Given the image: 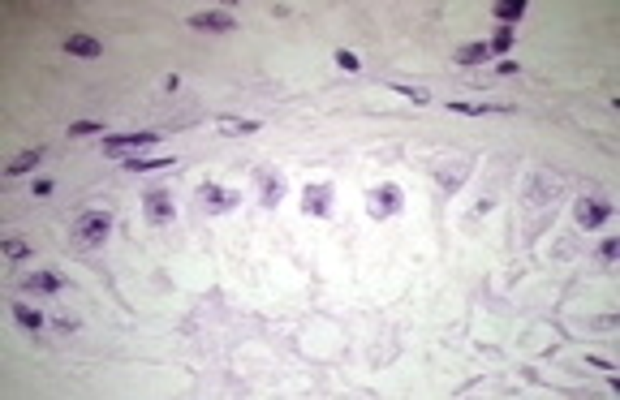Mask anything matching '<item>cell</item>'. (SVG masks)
<instances>
[{
    "mask_svg": "<svg viewBox=\"0 0 620 400\" xmlns=\"http://www.w3.org/2000/svg\"><path fill=\"white\" fill-rule=\"evenodd\" d=\"M108 228H112V215H108V211H86V215H78V224H74V237H78L82 246H99V241L108 237Z\"/></svg>",
    "mask_w": 620,
    "mask_h": 400,
    "instance_id": "6da1fadb",
    "label": "cell"
},
{
    "mask_svg": "<svg viewBox=\"0 0 620 400\" xmlns=\"http://www.w3.org/2000/svg\"><path fill=\"white\" fill-rule=\"evenodd\" d=\"M397 211H401V190H397V185L371 190V215H375V219H388V215H397Z\"/></svg>",
    "mask_w": 620,
    "mask_h": 400,
    "instance_id": "7a4b0ae2",
    "label": "cell"
},
{
    "mask_svg": "<svg viewBox=\"0 0 620 400\" xmlns=\"http://www.w3.org/2000/svg\"><path fill=\"white\" fill-rule=\"evenodd\" d=\"M198 198H203V211H233V202H242L233 190H215V185H203Z\"/></svg>",
    "mask_w": 620,
    "mask_h": 400,
    "instance_id": "3957f363",
    "label": "cell"
},
{
    "mask_svg": "<svg viewBox=\"0 0 620 400\" xmlns=\"http://www.w3.org/2000/svg\"><path fill=\"white\" fill-rule=\"evenodd\" d=\"M332 185H306V194H302V207H306V215H327L332 211Z\"/></svg>",
    "mask_w": 620,
    "mask_h": 400,
    "instance_id": "277c9868",
    "label": "cell"
},
{
    "mask_svg": "<svg viewBox=\"0 0 620 400\" xmlns=\"http://www.w3.org/2000/svg\"><path fill=\"white\" fill-rule=\"evenodd\" d=\"M607 215H611V207H607V202H599V198L577 202V224H582V228H599Z\"/></svg>",
    "mask_w": 620,
    "mask_h": 400,
    "instance_id": "5b68a950",
    "label": "cell"
},
{
    "mask_svg": "<svg viewBox=\"0 0 620 400\" xmlns=\"http://www.w3.org/2000/svg\"><path fill=\"white\" fill-rule=\"evenodd\" d=\"M142 211H147V219L164 224V219H173V198H168L164 190H151V194H147V202H142Z\"/></svg>",
    "mask_w": 620,
    "mask_h": 400,
    "instance_id": "8992f818",
    "label": "cell"
},
{
    "mask_svg": "<svg viewBox=\"0 0 620 400\" xmlns=\"http://www.w3.org/2000/svg\"><path fill=\"white\" fill-rule=\"evenodd\" d=\"M194 30H233V13H220V9H207V13H194L190 18Z\"/></svg>",
    "mask_w": 620,
    "mask_h": 400,
    "instance_id": "52a82bcc",
    "label": "cell"
},
{
    "mask_svg": "<svg viewBox=\"0 0 620 400\" xmlns=\"http://www.w3.org/2000/svg\"><path fill=\"white\" fill-rule=\"evenodd\" d=\"M151 142H159V134H121V138H103V151H134Z\"/></svg>",
    "mask_w": 620,
    "mask_h": 400,
    "instance_id": "ba28073f",
    "label": "cell"
},
{
    "mask_svg": "<svg viewBox=\"0 0 620 400\" xmlns=\"http://www.w3.org/2000/svg\"><path fill=\"white\" fill-rule=\"evenodd\" d=\"M65 52H69V56H86V61H95L103 47H99V39H91V35H69V39H65Z\"/></svg>",
    "mask_w": 620,
    "mask_h": 400,
    "instance_id": "9c48e42d",
    "label": "cell"
},
{
    "mask_svg": "<svg viewBox=\"0 0 620 400\" xmlns=\"http://www.w3.org/2000/svg\"><path fill=\"white\" fill-rule=\"evenodd\" d=\"M39 159H43V147H30V151H22L18 159H9L5 177H22V173H30V168H39Z\"/></svg>",
    "mask_w": 620,
    "mask_h": 400,
    "instance_id": "30bf717a",
    "label": "cell"
},
{
    "mask_svg": "<svg viewBox=\"0 0 620 400\" xmlns=\"http://www.w3.org/2000/svg\"><path fill=\"white\" fill-rule=\"evenodd\" d=\"M220 134H229V138H242V134H259V121H237V117H220L215 121Z\"/></svg>",
    "mask_w": 620,
    "mask_h": 400,
    "instance_id": "8fae6325",
    "label": "cell"
},
{
    "mask_svg": "<svg viewBox=\"0 0 620 400\" xmlns=\"http://www.w3.org/2000/svg\"><path fill=\"white\" fill-rule=\"evenodd\" d=\"M487 56H491L487 43H466V47H457V61H461V65H487Z\"/></svg>",
    "mask_w": 620,
    "mask_h": 400,
    "instance_id": "7c38bea8",
    "label": "cell"
},
{
    "mask_svg": "<svg viewBox=\"0 0 620 400\" xmlns=\"http://www.w3.org/2000/svg\"><path fill=\"white\" fill-rule=\"evenodd\" d=\"M26 289H35V293H56V289H61V275L35 271V275H26Z\"/></svg>",
    "mask_w": 620,
    "mask_h": 400,
    "instance_id": "4fadbf2b",
    "label": "cell"
},
{
    "mask_svg": "<svg viewBox=\"0 0 620 400\" xmlns=\"http://www.w3.org/2000/svg\"><path fill=\"white\" fill-rule=\"evenodd\" d=\"M259 181H263V202H267V207H276L280 198H285V181H280V177H267V173H259Z\"/></svg>",
    "mask_w": 620,
    "mask_h": 400,
    "instance_id": "5bb4252c",
    "label": "cell"
},
{
    "mask_svg": "<svg viewBox=\"0 0 620 400\" xmlns=\"http://www.w3.org/2000/svg\"><path fill=\"white\" fill-rule=\"evenodd\" d=\"M522 13H526V0H500V5H495L500 22H522Z\"/></svg>",
    "mask_w": 620,
    "mask_h": 400,
    "instance_id": "9a60e30c",
    "label": "cell"
},
{
    "mask_svg": "<svg viewBox=\"0 0 620 400\" xmlns=\"http://www.w3.org/2000/svg\"><path fill=\"white\" fill-rule=\"evenodd\" d=\"M13 319H18L26 331H39V327H43V314H39L35 306H13Z\"/></svg>",
    "mask_w": 620,
    "mask_h": 400,
    "instance_id": "2e32d148",
    "label": "cell"
},
{
    "mask_svg": "<svg viewBox=\"0 0 620 400\" xmlns=\"http://www.w3.org/2000/svg\"><path fill=\"white\" fill-rule=\"evenodd\" d=\"M125 168H130V173H151V168H173V159H138L134 155Z\"/></svg>",
    "mask_w": 620,
    "mask_h": 400,
    "instance_id": "e0dca14e",
    "label": "cell"
},
{
    "mask_svg": "<svg viewBox=\"0 0 620 400\" xmlns=\"http://www.w3.org/2000/svg\"><path fill=\"white\" fill-rule=\"evenodd\" d=\"M509 43H513V26H500V30L491 35V43H487V47H491V52H504Z\"/></svg>",
    "mask_w": 620,
    "mask_h": 400,
    "instance_id": "ac0fdd59",
    "label": "cell"
},
{
    "mask_svg": "<svg viewBox=\"0 0 620 400\" xmlns=\"http://www.w3.org/2000/svg\"><path fill=\"white\" fill-rule=\"evenodd\" d=\"M397 95H405V99H414V103H431V91H427V86H397Z\"/></svg>",
    "mask_w": 620,
    "mask_h": 400,
    "instance_id": "d6986e66",
    "label": "cell"
},
{
    "mask_svg": "<svg viewBox=\"0 0 620 400\" xmlns=\"http://www.w3.org/2000/svg\"><path fill=\"white\" fill-rule=\"evenodd\" d=\"M86 134H103V125H95V121H74L69 125V138H86Z\"/></svg>",
    "mask_w": 620,
    "mask_h": 400,
    "instance_id": "ffe728a7",
    "label": "cell"
},
{
    "mask_svg": "<svg viewBox=\"0 0 620 400\" xmlns=\"http://www.w3.org/2000/svg\"><path fill=\"white\" fill-rule=\"evenodd\" d=\"M26 254H30V246H26V241H18V237H9V241H5V258H26Z\"/></svg>",
    "mask_w": 620,
    "mask_h": 400,
    "instance_id": "44dd1931",
    "label": "cell"
},
{
    "mask_svg": "<svg viewBox=\"0 0 620 400\" xmlns=\"http://www.w3.org/2000/svg\"><path fill=\"white\" fill-rule=\"evenodd\" d=\"M336 65H341L345 74H354V69H362V65H358V56H354V52H345V47H341V52H336Z\"/></svg>",
    "mask_w": 620,
    "mask_h": 400,
    "instance_id": "7402d4cb",
    "label": "cell"
},
{
    "mask_svg": "<svg viewBox=\"0 0 620 400\" xmlns=\"http://www.w3.org/2000/svg\"><path fill=\"white\" fill-rule=\"evenodd\" d=\"M35 194H39V198H47V194H52V181H47V177H39V181H35Z\"/></svg>",
    "mask_w": 620,
    "mask_h": 400,
    "instance_id": "603a6c76",
    "label": "cell"
}]
</instances>
